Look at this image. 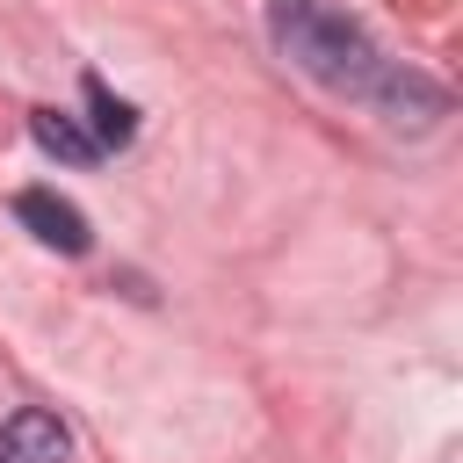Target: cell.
<instances>
[{
  "mask_svg": "<svg viewBox=\"0 0 463 463\" xmlns=\"http://www.w3.org/2000/svg\"><path fill=\"white\" fill-rule=\"evenodd\" d=\"M362 101H369L383 123H398V130H427V123L449 109V94H441L427 72H412V65H391V58H383V72L369 80V94H362Z\"/></svg>",
  "mask_w": 463,
  "mask_h": 463,
  "instance_id": "cell-2",
  "label": "cell"
},
{
  "mask_svg": "<svg viewBox=\"0 0 463 463\" xmlns=\"http://www.w3.org/2000/svg\"><path fill=\"white\" fill-rule=\"evenodd\" d=\"M29 137H36L51 159H65V166H94V159H101L94 130H80V116H65V109H36V116H29Z\"/></svg>",
  "mask_w": 463,
  "mask_h": 463,
  "instance_id": "cell-5",
  "label": "cell"
},
{
  "mask_svg": "<svg viewBox=\"0 0 463 463\" xmlns=\"http://www.w3.org/2000/svg\"><path fill=\"white\" fill-rule=\"evenodd\" d=\"M14 217L43 239V246H58V253H87V217H80V203H65V195H51V188H22L14 195Z\"/></svg>",
  "mask_w": 463,
  "mask_h": 463,
  "instance_id": "cell-4",
  "label": "cell"
},
{
  "mask_svg": "<svg viewBox=\"0 0 463 463\" xmlns=\"http://www.w3.org/2000/svg\"><path fill=\"white\" fill-rule=\"evenodd\" d=\"M268 29L282 43V58L297 72H311L318 87H340V94H369V80L383 72L376 43L362 36V22H347L340 7L326 0H268Z\"/></svg>",
  "mask_w": 463,
  "mask_h": 463,
  "instance_id": "cell-1",
  "label": "cell"
},
{
  "mask_svg": "<svg viewBox=\"0 0 463 463\" xmlns=\"http://www.w3.org/2000/svg\"><path fill=\"white\" fill-rule=\"evenodd\" d=\"M80 94H87V109H94V145H101V152H116V145H130V137H137V116H130V101H116L101 80H87Z\"/></svg>",
  "mask_w": 463,
  "mask_h": 463,
  "instance_id": "cell-6",
  "label": "cell"
},
{
  "mask_svg": "<svg viewBox=\"0 0 463 463\" xmlns=\"http://www.w3.org/2000/svg\"><path fill=\"white\" fill-rule=\"evenodd\" d=\"M65 456H72V434H65L58 412L22 405V412L0 420V463H65Z\"/></svg>",
  "mask_w": 463,
  "mask_h": 463,
  "instance_id": "cell-3",
  "label": "cell"
}]
</instances>
